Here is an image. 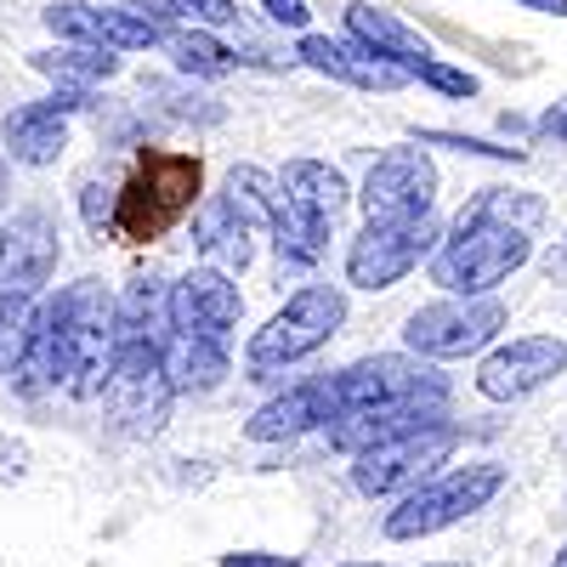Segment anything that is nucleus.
Segmentation results:
<instances>
[{
  "instance_id": "nucleus-22",
  "label": "nucleus",
  "mask_w": 567,
  "mask_h": 567,
  "mask_svg": "<svg viewBox=\"0 0 567 567\" xmlns=\"http://www.w3.org/2000/svg\"><path fill=\"white\" fill-rule=\"evenodd\" d=\"M159 358H165V381H171L176 398H182V392H216L227 374H233L227 347L194 341V336H165V341H159Z\"/></svg>"
},
{
  "instance_id": "nucleus-8",
  "label": "nucleus",
  "mask_w": 567,
  "mask_h": 567,
  "mask_svg": "<svg viewBox=\"0 0 567 567\" xmlns=\"http://www.w3.org/2000/svg\"><path fill=\"white\" fill-rule=\"evenodd\" d=\"M329 392H336V414L381 409V403H425V398L449 403V374H437L425 358L409 352H374L329 374Z\"/></svg>"
},
{
  "instance_id": "nucleus-18",
  "label": "nucleus",
  "mask_w": 567,
  "mask_h": 567,
  "mask_svg": "<svg viewBox=\"0 0 567 567\" xmlns=\"http://www.w3.org/2000/svg\"><path fill=\"white\" fill-rule=\"evenodd\" d=\"M296 58H301L307 69L329 74V80H341V85H358V91H398V85H409V74H403L398 63H386V58H374L369 45H358V40H329V34H301V45H296Z\"/></svg>"
},
{
  "instance_id": "nucleus-11",
  "label": "nucleus",
  "mask_w": 567,
  "mask_h": 567,
  "mask_svg": "<svg viewBox=\"0 0 567 567\" xmlns=\"http://www.w3.org/2000/svg\"><path fill=\"white\" fill-rule=\"evenodd\" d=\"M358 205L369 221H420L437 205V165L425 148H386L369 165Z\"/></svg>"
},
{
  "instance_id": "nucleus-38",
  "label": "nucleus",
  "mask_w": 567,
  "mask_h": 567,
  "mask_svg": "<svg viewBox=\"0 0 567 567\" xmlns=\"http://www.w3.org/2000/svg\"><path fill=\"white\" fill-rule=\"evenodd\" d=\"M0 261H7V227H0Z\"/></svg>"
},
{
  "instance_id": "nucleus-10",
  "label": "nucleus",
  "mask_w": 567,
  "mask_h": 567,
  "mask_svg": "<svg viewBox=\"0 0 567 567\" xmlns=\"http://www.w3.org/2000/svg\"><path fill=\"white\" fill-rule=\"evenodd\" d=\"M171 381H165V358L154 341H131V347H114V363H109V386H103V403L109 414L125 425V432H159L165 414H171Z\"/></svg>"
},
{
  "instance_id": "nucleus-21",
  "label": "nucleus",
  "mask_w": 567,
  "mask_h": 567,
  "mask_svg": "<svg viewBox=\"0 0 567 567\" xmlns=\"http://www.w3.org/2000/svg\"><path fill=\"white\" fill-rule=\"evenodd\" d=\"M347 40H358V45H369L374 58H386V63H398L403 74H414L425 58H432V45H425L398 12H381V7H347Z\"/></svg>"
},
{
  "instance_id": "nucleus-25",
  "label": "nucleus",
  "mask_w": 567,
  "mask_h": 567,
  "mask_svg": "<svg viewBox=\"0 0 567 567\" xmlns=\"http://www.w3.org/2000/svg\"><path fill=\"white\" fill-rule=\"evenodd\" d=\"M221 199L233 205V216H239L245 227H256V233H272V216H278V182H272L267 171H256V165L227 171Z\"/></svg>"
},
{
  "instance_id": "nucleus-32",
  "label": "nucleus",
  "mask_w": 567,
  "mask_h": 567,
  "mask_svg": "<svg viewBox=\"0 0 567 567\" xmlns=\"http://www.w3.org/2000/svg\"><path fill=\"white\" fill-rule=\"evenodd\" d=\"M221 567H301V556H272V550H233Z\"/></svg>"
},
{
  "instance_id": "nucleus-1",
  "label": "nucleus",
  "mask_w": 567,
  "mask_h": 567,
  "mask_svg": "<svg viewBox=\"0 0 567 567\" xmlns=\"http://www.w3.org/2000/svg\"><path fill=\"white\" fill-rule=\"evenodd\" d=\"M545 221V205L534 194H511V187H483L454 227L432 250V284L443 296H494L511 272H523L534 256V227Z\"/></svg>"
},
{
  "instance_id": "nucleus-17",
  "label": "nucleus",
  "mask_w": 567,
  "mask_h": 567,
  "mask_svg": "<svg viewBox=\"0 0 567 567\" xmlns=\"http://www.w3.org/2000/svg\"><path fill=\"white\" fill-rule=\"evenodd\" d=\"M329 420H336V392H329V374H312V381H296L290 392L267 398L245 420V437L250 443H290V437L323 432Z\"/></svg>"
},
{
  "instance_id": "nucleus-3",
  "label": "nucleus",
  "mask_w": 567,
  "mask_h": 567,
  "mask_svg": "<svg viewBox=\"0 0 567 567\" xmlns=\"http://www.w3.org/2000/svg\"><path fill=\"white\" fill-rule=\"evenodd\" d=\"M199 182L205 165L199 154H171V148H142L131 176H120V199H114V227L120 239L148 245L159 233H171L187 210L199 205Z\"/></svg>"
},
{
  "instance_id": "nucleus-19",
  "label": "nucleus",
  "mask_w": 567,
  "mask_h": 567,
  "mask_svg": "<svg viewBox=\"0 0 567 567\" xmlns=\"http://www.w3.org/2000/svg\"><path fill=\"white\" fill-rule=\"evenodd\" d=\"M58 261V233L52 221H45L40 210H29L12 233H7V261H0V272H7V284H0V296H40L45 272H52Z\"/></svg>"
},
{
  "instance_id": "nucleus-34",
  "label": "nucleus",
  "mask_w": 567,
  "mask_h": 567,
  "mask_svg": "<svg viewBox=\"0 0 567 567\" xmlns=\"http://www.w3.org/2000/svg\"><path fill=\"white\" fill-rule=\"evenodd\" d=\"M539 136H556V142H567V97H561V103H550V109L539 114Z\"/></svg>"
},
{
  "instance_id": "nucleus-14",
  "label": "nucleus",
  "mask_w": 567,
  "mask_h": 567,
  "mask_svg": "<svg viewBox=\"0 0 567 567\" xmlns=\"http://www.w3.org/2000/svg\"><path fill=\"white\" fill-rule=\"evenodd\" d=\"M561 369H567V347L556 336H523V341H505L483 358L477 392L488 403H516V398L539 392L545 381H556Z\"/></svg>"
},
{
  "instance_id": "nucleus-16",
  "label": "nucleus",
  "mask_w": 567,
  "mask_h": 567,
  "mask_svg": "<svg viewBox=\"0 0 567 567\" xmlns=\"http://www.w3.org/2000/svg\"><path fill=\"white\" fill-rule=\"evenodd\" d=\"M443 420H449V403H443V398H425V403H381V409L336 414V420L323 425V437H329V449H341V454H363V449H374V443L425 432V425H443Z\"/></svg>"
},
{
  "instance_id": "nucleus-39",
  "label": "nucleus",
  "mask_w": 567,
  "mask_h": 567,
  "mask_svg": "<svg viewBox=\"0 0 567 567\" xmlns=\"http://www.w3.org/2000/svg\"><path fill=\"white\" fill-rule=\"evenodd\" d=\"M341 567H369V561H341Z\"/></svg>"
},
{
  "instance_id": "nucleus-36",
  "label": "nucleus",
  "mask_w": 567,
  "mask_h": 567,
  "mask_svg": "<svg viewBox=\"0 0 567 567\" xmlns=\"http://www.w3.org/2000/svg\"><path fill=\"white\" fill-rule=\"evenodd\" d=\"M545 267H550V278H567V245H561V250H550V261H545Z\"/></svg>"
},
{
  "instance_id": "nucleus-28",
  "label": "nucleus",
  "mask_w": 567,
  "mask_h": 567,
  "mask_svg": "<svg viewBox=\"0 0 567 567\" xmlns=\"http://www.w3.org/2000/svg\"><path fill=\"white\" fill-rule=\"evenodd\" d=\"M29 318H34V301L29 296H0V374H12L23 363Z\"/></svg>"
},
{
  "instance_id": "nucleus-13",
  "label": "nucleus",
  "mask_w": 567,
  "mask_h": 567,
  "mask_svg": "<svg viewBox=\"0 0 567 567\" xmlns=\"http://www.w3.org/2000/svg\"><path fill=\"white\" fill-rule=\"evenodd\" d=\"M45 29H52L63 45H97V52H148V45L165 40V29L142 12L125 7H85V0H58V7L40 12Z\"/></svg>"
},
{
  "instance_id": "nucleus-26",
  "label": "nucleus",
  "mask_w": 567,
  "mask_h": 567,
  "mask_svg": "<svg viewBox=\"0 0 567 567\" xmlns=\"http://www.w3.org/2000/svg\"><path fill=\"white\" fill-rule=\"evenodd\" d=\"M159 329H171L165 290L154 278H136L131 290L120 296V347H131V341H154L159 347Z\"/></svg>"
},
{
  "instance_id": "nucleus-4",
  "label": "nucleus",
  "mask_w": 567,
  "mask_h": 567,
  "mask_svg": "<svg viewBox=\"0 0 567 567\" xmlns=\"http://www.w3.org/2000/svg\"><path fill=\"white\" fill-rule=\"evenodd\" d=\"M347 323V296L336 284H301L245 347V374L250 381H272L278 369H290L301 358H312L318 347H329Z\"/></svg>"
},
{
  "instance_id": "nucleus-15",
  "label": "nucleus",
  "mask_w": 567,
  "mask_h": 567,
  "mask_svg": "<svg viewBox=\"0 0 567 567\" xmlns=\"http://www.w3.org/2000/svg\"><path fill=\"white\" fill-rule=\"evenodd\" d=\"M85 109V91H52V97L40 103H23L0 120V142H7V154L29 171H45L58 165L63 148H69V114Z\"/></svg>"
},
{
  "instance_id": "nucleus-23",
  "label": "nucleus",
  "mask_w": 567,
  "mask_h": 567,
  "mask_svg": "<svg viewBox=\"0 0 567 567\" xmlns=\"http://www.w3.org/2000/svg\"><path fill=\"white\" fill-rule=\"evenodd\" d=\"M58 91H91L120 74V58L114 52H97V45H52V52H34L29 58Z\"/></svg>"
},
{
  "instance_id": "nucleus-30",
  "label": "nucleus",
  "mask_w": 567,
  "mask_h": 567,
  "mask_svg": "<svg viewBox=\"0 0 567 567\" xmlns=\"http://www.w3.org/2000/svg\"><path fill=\"white\" fill-rule=\"evenodd\" d=\"M409 80H425L432 91H443V97H477V74H465V69H454L443 58H425Z\"/></svg>"
},
{
  "instance_id": "nucleus-12",
  "label": "nucleus",
  "mask_w": 567,
  "mask_h": 567,
  "mask_svg": "<svg viewBox=\"0 0 567 567\" xmlns=\"http://www.w3.org/2000/svg\"><path fill=\"white\" fill-rule=\"evenodd\" d=\"M165 318H171V336H194V341H216L227 347L233 323L245 318V296L239 284L216 267H194L187 278H176L165 290Z\"/></svg>"
},
{
  "instance_id": "nucleus-35",
  "label": "nucleus",
  "mask_w": 567,
  "mask_h": 567,
  "mask_svg": "<svg viewBox=\"0 0 567 567\" xmlns=\"http://www.w3.org/2000/svg\"><path fill=\"white\" fill-rule=\"evenodd\" d=\"M516 7H534V12H567V0H516Z\"/></svg>"
},
{
  "instance_id": "nucleus-2",
  "label": "nucleus",
  "mask_w": 567,
  "mask_h": 567,
  "mask_svg": "<svg viewBox=\"0 0 567 567\" xmlns=\"http://www.w3.org/2000/svg\"><path fill=\"white\" fill-rule=\"evenodd\" d=\"M272 182H278V216H272L278 278L312 272L329 250V233H336L352 187L336 165H323V159H290Z\"/></svg>"
},
{
  "instance_id": "nucleus-27",
  "label": "nucleus",
  "mask_w": 567,
  "mask_h": 567,
  "mask_svg": "<svg viewBox=\"0 0 567 567\" xmlns=\"http://www.w3.org/2000/svg\"><path fill=\"white\" fill-rule=\"evenodd\" d=\"M131 12L154 18V23L182 18V29H205V34L239 23V7H233V0H131Z\"/></svg>"
},
{
  "instance_id": "nucleus-40",
  "label": "nucleus",
  "mask_w": 567,
  "mask_h": 567,
  "mask_svg": "<svg viewBox=\"0 0 567 567\" xmlns=\"http://www.w3.org/2000/svg\"><path fill=\"white\" fill-rule=\"evenodd\" d=\"M369 567H386V561H369Z\"/></svg>"
},
{
  "instance_id": "nucleus-5",
  "label": "nucleus",
  "mask_w": 567,
  "mask_h": 567,
  "mask_svg": "<svg viewBox=\"0 0 567 567\" xmlns=\"http://www.w3.org/2000/svg\"><path fill=\"white\" fill-rule=\"evenodd\" d=\"M505 494V465L494 460H477V465H454L443 471V477L420 483L414 494L398 499V511H386V539H432L454 523H465V516L488 511L494 499Z\"/></svg>"
},
{
  "instance_id": "nucleus-20",
  "label": "nucleus",
  "mask_w": 567,
  "mask_h": 567,
  "mask_svg": "<svg viewBox=\"0 0 567 567\" xmlns=\"http://www.w3.org/2000/svg\"><path fill=\"white\" fill-rule=\"evenodd\" d=\"M194 245H199L205 267L233 278V272H245L250 256H256V227H245L239 216H233V205L216 194V199H205L194 210Z\"/></svg>"
},
{
  "instance_id": "nucleus-31",
  "label": "nucleus",
  "mask_w": 567,
  "mask_h": 567,
  "mask_svg": "<svg viewBox=\"0 0 567 567\" xmlns=\"http://www.w3.org/2000/svg\"><path fill=\"white\" fill-rule=\"evenodd\" d=\"M425 142H443V148H460V154H483V159H511V165H523V148H494V142L483 136H454V131H425L414 148H425Z\"/></svg>"
},
{
  "instance_id": "nucleus-9",
  "label": "nucleus",
  "mask_w": 567,
  "mask_h": 567,
  "mask_svg": "<svg viewBox=\"0 0 567 567\" xmlns=\"http://www.w3.org/2000/svg\"><path fill=\"white\" fill-rule=\"evenodd\" d=\"M437 221L420 216V221H363V233L347 245V284L358 290H392L403 284L420 261H432L437 250Z\"/></svg>"
},
{
  "instance_id": "nucleus-29",
  "label": "nucleus",
  "mask_w": 567,
  "mask_h": 567,
  "mask_svg": "<svg viewBox=\"0 0 567 567\" xmlns=\"http://www.w3.org/2000/svg\"><path fill=\"white\" fill-rule=\"evenodd\" d=\"M114 199H120V176H114V171H91V176H80V216H85L91 233L114 227Z\"/></svg>"
},
{
  "instance_id": "nucleus-6",
  "label": "nucleus",
  "mask_w": 567,
  "mask_h": 567,
  "mask_svg": "<svg viewBox=\"0 0 567 567\" xmlns=\"http://www.w3.org/2000/svg\"><path fill=\"white\" fill-rule=\"evenodd\" d=\"M460 449V425H425V432L392 437V443H374L363 454H352V488L363 499H403L420 483L437 477V465H449V454Z\"/></svg>"
},
{
  "instance_id": "nucleus-37",
  "label": "nucleus",
  "mask_w": 567,
  "mask_h": 567,
  "mask_svg": "<svg viewBox=\"0 0 567 567\" xmlns=\"http://www.w3.org/2000/svg\"><path fill=\"white\" fill-rule=\"evenodd\" d=\"M550 567H567V545H561V550H556V561H550Z\"/></svg>"
},
{
  "instance_id": "nucleus-33",
  "label": "nucleus",
  "mask_w": 567,
  "mask_h": 567,
  "mask_svg": "<svg viewBox=\"0 0 567 567\" xmlns=\"http://www.w3.org/2000/svg\"><path fill=\"white\" fill-rule=\"evenodd\" d=\"M261 12L284 29H307V0H261Z\"/></svg>"
},
{
  "instance_id": "nucleus-24",
  "label": "nucleus",
  "mask_w": 567,
  "mask_h": 567,
  "mask_svg": "<svg viewBox=\"0 0 567 567\" xmlns=\"http://www.w3.org/2000/svg\"><path fill=\"white\" fill-rule=\"evenodd\" d=\"M159 45L171 52L176 74H187V80H227L233 69H239V52L221 45L216 34H205V29H165Z\"/></svg>"
},
{
  "instance_id": "nucleus-7",
  "label": "nucleus",
  "mask_w": 567,
  "mask_h": 567,
  "mask_svg": "<svg viewBox=\"0 0 567 567\" xmlns=\"http://www.w3.org/2000/svg\"><path fill=\"white\" fill-rule=\"evenodd\" d=\"M499 329H505V301H494V296H471V301L443 296V301H425V307L409 312L403 347H409V358L443 363V358L483 352Z\"/></svg>"
}]
</instances>
